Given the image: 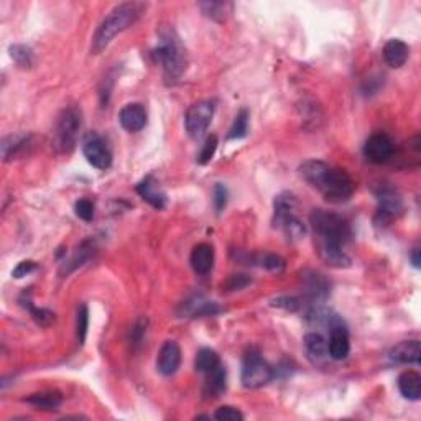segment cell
I'll use <instances>...</instances> for the list:
<instances>
[{
	"label": "cell",
	"mask_w": 421,
	"mask_h": 421,
	"mask_svg": "<svg viewBox=\"0 0 421 421\" xmlns=\"http://www.w3.org/2000/svg\"><path fill=\"white\" fill-rule=\"evenodd\" d=\"M329 356L334 361H344L351 352V339H349L348 328L344 326V321H336L332 326H329Z\"/></svg>",
	"instance_id": "7c38bea8"
},
{
	"label": "cell",
	"mask_w": 421,
	"mask_h": 421,
	"mask_svg": "<svg viewBox=\"0 0 421 421\" xmlns=\"http://www.w3.org/2000/svg\"><path fill=\"white\" fill-rule=\"evenodd\" d=\"M218 145H219L218 137H216V135H209V137H207L206 141H204V145H203L201 153H199V160H198L199 163H201V165L209 163L211 158L214 157L216 150H218Z\"/></svg>",
	"instance_id": "d6a6232c"
},
{
	"label": "cell",
	"mask_w": 421,
	"mask_h": 421,
	"mask_svg": "<svg viewBox=\"0 0 421 421\" xmlns=\"http://www.w3.org/2000/svg\"><path fill=\"white\" fill-rule=\"evenodd\" d=\"M82 127V112L79 107L71 106L60 114L53 133V148L58 153L68 155L74 150Z\"/></svg>",
	"instance_id": "8992f818"
},
{
	"label": "cell",
	"mask_w": 421,
	"mask_h": 421,
	"mask_svg": "<svg viewBox=\"0 0 421 421\" xmlns=\"http://www.w3.org/2000/svg\"><path fill=\"white\" fill-rule=\"evenodd\" d=\"M275 369L258 352L250 351L242 364L240 380L245 389H260L273 380Z\"/></svg>",
	"instance_id": "52a82bcc"
},
{
	"label": "cell",
	"mask_w": 421,
	"mask_h": 421,
	"mask_svg": "<svg viewBox=\"0 0 421 421\" xmlns=\"http://www.w3.org/2000/svg\"><path fill=\"white\" fill-rule=\"evenodd\" d=\"M410 258H411V264H413L415 269H420V266H421V258H420V249L418 247H415L413 250H411Z\"/></svg>",
	"instance_id": "b9f144b4"
},
{
	"label": "cell",
	"mask_w": 421,
	"mask_h": 421,
	"mask_svg": "<svg viewBox=\"0 0 421 421\" xmlns=\"http://www.w3.org/2000/svg\"><path fill=\"white\" fill-rule=\"evenodd\" d=\"M299 177L311 187L318 190L332 204L348 203L356 191V183L348 172L321 160H308L299 166Z\"/></svg>",
	"instance_id": "6da1fadb"
},
{
	"label": "cell",
	"mask_w": 421,
	"mask_h": 421,
	"mask_svg": "<svg viewBox=\"0 0 421 421\" xmlns=\"http://www.w3.org/2000/svg\"><path fill=\"white\" fill-rule=\"evenodd\" d=\"M214 117V102L199 101L190 107L185 115V127L187 135L193 140H199L207 132Z\"/></svg>",
	"instance_id": "ba28073f"
},
{
	"label": "cell",
	"mask_w": 421,
	"mask_h": 421,
	"mask_svg": "<svg viewBox=\"0 0 421 421\" xmlns=\"http://www.w3.org/2000/svg\"><path fill=\"white\" fill-rule=\"evenodd\" d=\"M214 418L219 421H242L244 420V415H242V411L236 407H220L216 410Z\"/></svg>",
	"instance_id": "836d02e7"
},
{
	"label": "cell",
	"mask_w": 421,
	"mask_h": 421,
	"mask_svg": "<svg viewBox=\"0 0 421 421\" xmlns=\"http://www.w3.org/2000/svg\"><path fill=\"white\" fill-rule=\"evenodd\" d=\"M33 270H36V264L33 260H23V262H20L19 265L15 266L14 269V278H23V277H27L28 273H32Z\"/></svg>",
	"instance_id": "60d3db41"
},
{
	"label": "cell",
	"mask_w": 421,
	"mask_h": 421,
	"mask_svg": "<svg viewBox=\"0 0 421 421\" xmlns=\"http://www.w3.org/2000/svg\"><path fill=\"white\" fill-rule=\"evenodd\" d=\"M28 308H30L33 319L36 321V323L40 324V326H48L52 321H55V315H53L52 311L48 310H38V308L32 306V304H28Z\"/></svg>",
	"instance_id": "8d00e7d4"
},
{
	"label": "cell",
	"mask_w": 421,
	"mask_h": 421,
	"mask_svg": "<svg viewBox=\"0 0 421 421\" xmlns=\"http://www.w3.org/2000/svg\"><path fill=\"white\" fill-rule=\"evenodd\" d=\"M394 150L395 145L394 141L387 133H374L367 139L364 145V155L370 163L375 165H382L390 161V158L394 157Z\"/></svg>",
	"instance_id": "8fae6325"
},
{
	"label": "cell",
	"mask_w": 421,
	"mask_h": 421,
	"mask_svg": "<svg viewBox=\"0 0 421 421\" xmlns=\"http://www.w3.org/2000/svg\"><path fill=\"white\" fill-rule=\"evenodd\" d=\"M82 153L86 160L89 161L94 168L107 170L112 165V152L107 147L106 140L99 133L91 132L87 133L84 141H82Z\"/></svg>",
	"instance_id": "9c48e42d"
},
{
	"label": "cell",
	"mask_w": 421,
	"mask_h": 421,
	"mask_svg": "<svg viewBox=\"0 0 421 421\" xmlns=\"http://www.w3.org/2000/svg\"><path fill=\"white\" fill-rule=\"evenodd\" d=\"M147 332V319H139L135 323V326L132 329V344L133 345H140L144 343V336Z\"/></svg>",
	"instance_id": "ab89813d"
},
{
	"label": "cell",
	"mask_w": 421,
	"mask_h": 421,
	"mask_svg": "<svg viewBox=\"0 0 421 421\" xmlns=\"http://www.w3.org/2000/svg\"><path fill=\"white\" fill-rule=\"evenodd\" d=\"M199 8L207 19L214 22H226L227 16L234 10V3L231 2H199Z\"/></svg>",
	"instance_id": "cb8c5ba5"
},
{
	"label": "cell",
	"mask_w": 421,
	"mask_h": 421,
	"mask_svg": "<svg viewBox=\"0 0 421 421\" xmlns=\"http://www.w3.org/2000/svg\"><path fill=\"white\" fill-rule=\"evenodd\" d=\"M226 390V369L220 364L214 370L206 374V383H204V395L206 397H220Z\"/></svg>",
	"instance_id": "603a6c76"
},
{
	"label": "cell",
	"mask_w": 421,
	"mask_h": 421,
	"mask_svg": "<svg viewBox=\"0 0 421 421\" xmlns=\"http://www.w3.org/2000/svg\"><path fill=\"white\" fill-rule=\"evenodd\" d=\"M190 312L193 318H204V316H214L220 312V308L214 301H204V299H198V301L193 303V308H191Z\"/></svg>",
	"instance_id": "4dcf8cb0"
},
{
	"label": "cell",
	"mask_w": 421,
	"mask_h": 421,
	"mask_svg": "<svg viewBox=\"0 0 421 421\" xmlns=\"http://www.w3.org/2000/svg\"><path fill=\"white\" fill-rule=\"evenodd\" d=\"M87 328H89V310H87L86 304H81L78 308V316H76V334L79 344H84L86 336H87Z\"/></svg>",
	"instance_id": "1f68e13d"
},
{
	"label": "cell",
	"mask_w": 421,
	"mask_h": 421,
	"mask_svg": "<svg viewBox=\"0 0 421 421\" xmlns=\"http://www.w3.org/2000/svg\"><path fill=\"white\" fill-rule=\"evenodd\" d=\"M377 201H378V209H377V220L378 224H387L391 223L394 219H397L398 216L403 214V199L397 191L391 190V187H380V191L377 193Z\"/></svg>",
	"instance_id": "30bf717a"
},
{
	"label": "cell",
	"mask_w": 421,
	"mask_h": 421,
	"mask_svg": "<svg viewBox=\"0 0 421 421\" xmlns=\"http://www.w3.org/2000/svg\"><path fill=\"white\" fill-rule=\"evenodd\" d=\"M310 223L315 231V240L334 242L344 245L352 239V231L343 216L324 209H315L310 214Z\"/></svg>",
	"instance_id": "5b68a950"
},
{
	"label": "cell",
	"mask_w": 421,
	"mask_h": 421,
	"mask_svg": "<svg viewBox=\"0 0 421 421\" xmlns=\"http://www.w3.org/2000/svg\"><path fill=\"white\" fill-rule=\"evenodd\" d=\"M148 115L141 104H127L119 112V122L127 132H140L147 125Z\"/></svg>",
	"instance_id": "2e32d148"
},
{
	"label": "cell",
	"mask_w": 421,
	"mask_h": 421,
	"mask_svg": "<svg viewBox=\"0 0 421 421\" xmlns=\"http://www.w3.org/2000/svg\"><path fill=\"white\" fill-rule=\"evenodd\" d=\"M194 365L198 372L207 374L211 372V370H214L218 365H220V359L218 352L212 351V349H201V351L196 354Z\"/></svg>",
	"instance_id": "4316f807"
},
{
	"label": "cell",
	"mask_w": 421,
	"mask_h": 421,
	"mask_svg": "<svg viewBox=\"0 0 421 421\" xmlns=\"http://www.w3.org/2000/svg\"><path fill=\"white\" fill-rule=\"evenodd\" d=\"M74 211H76L78 218H81L86 223H91L94 218V203L89 201V199H79L74 206Z\"/></svg>",
	"instance_id": "e575fe53"
},
{
	"label": "cell",
	"mask_w": 421,
	"mask_h": 421,
	"mask_svg": "<svg viewBox=\"0 0 421 421\" xmlns=\"http://www.w3.org/2000/svg\"><path fill=\"white\" fill-rule=\"evenodd\" d=\"M301 282H303V290L306 298L310 299L311 303H319L324 301L331 293V283L328 282V278L324 275H321L318 272H312V270H308L301 275Z\"/></svg>",
	"instance_id": "4fadbf2b"
},
{
	"label": "cell",
	"mask_w": 421,
	"mask_h": 421,
	"mask_svg": "<svg viewBox=\"0 0 421 421\" xmlns=\"http://www.w3.org/2000/svg\"><path fill=\"white\" fill-rule=\"evenodd\" d=\"M304 351H306L308 357L312 362H323L326 361L329 357V348L326 339H324L323 336L319 334V332H308L306 336H304Z\"/></svg>",
	"instance_id": "44dd1931"
},
{
	"label": "cell",
	"mask_w": 421,
	"mask_h": 421,
	"mask_svg": "<svg viewBox=\"0 0 421 421\" xmlns=\"http://www.w3.org/2000/svg\"><path fill=\"white\" fill-rule=\"evenodd\" d=\"M32 135H10L2 141V153L5 160H12L14 157H19L20 152L27 150L30 145Z\"/></svg>",
	"instance_id": "484cf974"
},
{
	"label": "cell",
	"mask_w": 421,
	"mask_h": 421,
	"mask_svg": "<svg viewBox=\"0 0 421 421\" xmlns=\"http://www.w3.org/2000/svg\"><path fill=\"white\" fill-rule=\"evenodd\" d=\"M249 132V112L247 111H240L237 114V117L232 124L231 130H229V139L237 140V139H244Z\"/></svg>",
	"instance_id": "f546056e"
},
{
	"label": "cell",
	"mask_w": 421,
	"mask_h": 421,
	"mask_svg": "<svg viewBox=\"0 0 421 421\" xmlns=\"http://www.w3.org/2000/svg\"><path fill=\"white\" fill-rule=\"evenodd\" d=\"M190 262L196 273H209L212 265H214V249H212V245L207 244V242H201V244L196 245L193 252H191Z\"/></svg>",
	"instance_id": "d6986e66"
},
{
	"label": "cell",
	"mask_w": 421,
	"mask_h": 421,
	"mask_svg": "<svg viewBox=\"0 0 421 421\" xmlns=\"http://www.w3.org/2000/svg\"><path fill=\"white\" fill-rule=\"evenodd\" d=\"M137 193L145 199L148 204H152L155 209H163L166 204V193L161 190L160 183L153 174H148L137 185Z\"/></svg>",
	"instance_id": "e0dca14e"
},
{
	"label": "cell",
	"mask_w": 421,
	"mask_h": 421,
	"mask_svg": "<svg viewBox=\"0 0 421 421\" xmlns=\"http://www.w3.org/2000/svg\"><path fill=\"white\" fill-rule=\"evenodd\" d=\"M253 264L262 266V269L270 270V272H282L285 269V260L280 255L275 253H260L253 257Z\"/></svg>",
	"instance_id": "f1b7e54d"
},
{
	"label": "cell",
	"mask_w": 421,
	"mask_h": 421,
	"mask_svg": "<svg viewBox=\"0 0 421 421\" xmlns=\"http://www.w3.org/2000/svg\"><path fill=\"white\" fill-rule=\"evenodd\" d=\"M316 242V250H318L321 260L329 266H334V269H345V266L351 265V257L345 252V247L341 244H334V242H323V240H315Z\"/></svg>",
	"instance_id": "5bb4252c"
},
{
	"label": "cell",
	"mask_w": 421,
	"mask_h": 421,
	"mask_svg": "<svg viewBox=\"0 0 421 421\" xmlns=\"http://www.w3.org/2000/svg\"><path fill=\"white\" fill-rule=\"evenodd\" d=\"M10 56L23 69L32 68L33 62H35L32 48L27 47V45H14V47H10Z\"/></svg>",
	"instance_id": "83f0119b"
},
{
	"label": "cell",
	"mask_w": 421,
	"mask_h": 421,
	"mask_svg": "<svg viewBox=\"0 0 421 421\" xmlns=\"http://www.w3.org/2000/svg\"><path fill=\"white\" fill-rule=\"evenodd\" d=\"M389 359L395 364H415L421 362V345L420 341H403L390 349Z\"/></svg>",
	"instance_id": "ac0fdd59"
},
{
	"label": "cell",
	"mask_w": 421,
	"mask_h": 421,
	"mask_svg": "<svg viewBox=\"0 0 421 421\" xmlns=\"http://www.w3.org/2000/svg\"><path fill=\"white\" fill-rule=\"evenodd\" d=\"M226 204H227V190H226V186L220 185V183H218V185L214 186V206H216V211L223 212L224 207H226Z\"/></svg>",
	"instance_id": "f35d334b"
},
{
	"label": "cell",
	"mask_w": 421,
	"mask_h": 421,
	"mask_svg": "<svg viewBox=\"0 0 421 421\" xmlns=\"http://www.w3.org/2000/svg\"><path fill=\"white\" fill-rule=\"evenodd\" d=\"M152 56L163 69V79L166 84H177L185 74L187 66L186 49L173 28H163L160 32L158 47L152 52Z\"/></svg>",
	"instance_id": "3957f363"
},
{
	"label": "cell",
	"mask_w": 421,
	"mask_h": 421,
	"mask_svg": "<svg viewBox=\"0 0 421 421\" xmlns=\"http://www.w3.org/2000/svg\"><path fill=\"white\" fill-rule=\"evenodd\" d=\"M145 8H147V5L141 2H124L112 8L109 15L102 20V23L99 25L94 33L91 52L94 55L102 53L119 33L130 28L145 14Z\"/></svg>",
	"instance_id": "7a4b0ae2"
},
{
	"label": "cell",
	"mask_w": 421,
	"mask_h": 421,
	"mask_svg": "<svg viewBox=\"0 0 421 421\" xmlns=\"http://www.w3.org/2000/svg\"><path fill=\"white\" fill-rule=\"evenodd\" d=\"M181 365V348L174 341H166L158 352L157 369L161 375H173Z\"/></svg>",
	"instance_id": "9a60e30c"
},
{
	"label": "cell",
	"mask_w": 421,
	"mask_h": 421,
	"mask_svg": "<svg viewBox=\"0 0 421 421\" xmlns=\"http://www.w3.org/2000/svg\"><path fill=\"white\" fill-rule=\"evenodd\" d=\"M273 306L277 308H282V310L285 311H299L303 308V301L297 297H282V298H277L273 301Z\"/></svg>",
	"instance_id": "d590c367"
},
{
	"label": "cell",
	"mask_w": 421,
	"mask_h": 421,
	"mask_svg": "<svg viewBox=\"0 0 421 421\" xmlns=\"http://www.w3.org/2000/svg\"><path fill=\"white\" fill-rule=\"evenodd\" d=\"M398 390L403 397L416 402L421 398V375L415 370H407L398 377Z\"/></svg>",
	"instance_id": "7402d4cb"
},
{
	"label": "cell",
	"mask_w": 421,
	"mask_h": 421,
	"mask_svg": "<svg viewBox=\"0 0 421 421\" xmlns=\"http://www.w3.org/2000/svg\"><path fill=\"white\" fill-rule=\"evenodd\" d=\"M25 400H27V403L38 408V410H47V411L56 410V408L62 403V397L60 391H41V394H33Z\"/></svg>",
	"instance_id": "d4e9b609"
},
{
	"label": "cell",
	"mask_w": 421,
	"mask_h": 421,
	"mask_svg": "<svg viewBox=\"0 0 421 421\" xmlns=\"http://www.w3.org/2000/svg\"><path fill=\"white\" fill-rule=\"evenodd\" d=\"M299 203L297 196L282 193L273 201V226L283 232L290 242L301 240L306 236V226L298 216Z\"/></svg>",
	"instance_id": "277c9868"
},
{
	"label": "cell",
	"mask_w": 421,
	"mask_h": 421,
	"mask_svg": "<svg viewBox=\"0 0 421 421\" xmlns=\"http://www.w3.org/2000/svg\"><path fill=\"white\" fill-rule=\"evenodd\" d=\"M408 55H410V49L402 40H389L383 47V60L390 68H402L408 60Z\"/></svg>",
	"instance_id": "ffe728a7"
},
{
	"label": "cell",
	"mask_w": 421,
	"mask_h": 421,
	"mask_svg": "<svg viewBox=\"0 0 421 421\" xmlns=\"http://www.w3.org/2000/svg\"><path fill=\"white\" fill-rule=\"evenodd\" d=\"M250 278L247 275H231L229 277V280L226 282V288L229 291H236V290H242L245 288V286L250 285Z\"/></svg>",
	"instance_id": "74e56055"
}]
</instances>
